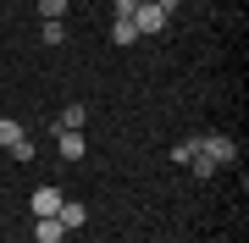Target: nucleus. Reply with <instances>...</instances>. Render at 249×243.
Returning a JSON list of instances; mask_svg holds the SVG:
<instances>
[{
    "label": "nucleus",
    "mask_w": 249,
    "mask_h": 243,
    "mask_svg": "<svg viewBox=\"0 0 249 243\" xmlns=\"http://www.w3.org/2000/svg\"><path fill=\"white\" fill-rule=\"evenodd\" d=\"M172 11H178V0H139L127 22H133V28H139V39H144V33H160V28H172Z\"/></svg>",
    "instance_id": "f257e3e1"
},
{
    "label": "nucleus",
    "mask_w": 249,
    "mask_h": 243,
    "mask_svg": "<svg viewBox=\"0 0 249 243\" xmlns=\"http://www.w3.org/2000/svg\"><path fill=\"white\" fill-rule=\"evenodd\" d=\"M199 155H205L216 171H222V166H232V161H238V144H232L227 133H211V138H199Z\"/></svg>",
    "instance_id": "f03ea898"
},
{
    "label": "nucleus",
    "mask_w": 249,
    "mask_h": 243,
    "mask_svg": "<svg viewBox=\"0 0 249 243\" xmlns=\"http://www.w3.org/2000/svg\"><path fill=\"white\" fill-rule=\"evenodd\" d=\"M50 133H55L61 161H78V155H83V133H78V127H50Z\"/></svg>",
    "instance_id": "7ed1b4c3"
},
{
    "label": "nucleus",
    "mask_w": 249,
    "mask_h": 243,
    "mask_svg": "<svg viewBox=\"0 0 249 243\" xmlns=\"http://www.w3.org/2000/svg\"><path fill=\"white\" fill-rule=\"evenodd\" d=\"M28 210H34V216H55V210H61V188H34V199H28Z\"/></svg>",
    "instance_id": "20e7f679"
},
{
    "label": "nucleus",
    "mask_w": 249,
    "mask_h": 243,
    "mask_svg": "<svg viewBox=\"0 0 249 243\" xmlns=\"http://www.w3.org/2000/svg\"><path fill=\"white\" fill-rule=\"evenodd\" d=\"M55 221H61L67 232H72V227H83V221H89V210H83L78 199H61V210H55Z\"/></svg>",
    "instance_id": "39448f33"
},
{
    "label": "nucleus",
    "mask_w": 249,
    "mask_h": 243,
    "mask_svg": "<svg viewBox=\"0 0 249 243\" xmlns=\"http://www.w3.org/2000/svg\"><path fill=\"white\" fill-rule=\"evenodd\" d=\"M34 238H39V243H61V238H67V227L55 221V216H39V221H34Z\"/></svg>",
    "instance_id": "423d86ee"
},
{
    "label": "nucleus",
    "mask_w": 249,
    "mask_h": 243,
    "mask_svg": "<svg viewBox=\"0 0 249 243\" xmlns=\"http://www.w3.org/2000/svg\"><path fill=\"white\" fill-rule=\"evenodd\" d=\"M83 122H89V111H83L78 99H72V105H61V116H55L50 127H78V133H83Z\"/></svg>",
    "instance_id": "0eeeda50"
},
{
    "label": "nucleus",
    "mask_w": 249,
    "mask_h": 243,
    "mask_svg": "<svg viewBox=\"0 0 249 243\" xmlns=\"http://www.w3.org/2000/svg\"><path fill=\"white\" fill-rule=\"evenodd\" d=\"M111 39H116V45H133V39H139V28L127 22V17H116V22H111Z\"/></svg>",
    "instance_id": "6e6552de"
},
{
    "label": "nucleus",
    "mask_w": 249,
    "mask_h": 243,
    "mask_svg": "<svg viewBox=\"0 0 249 243\" xmlns=\"http://www.w3.org/2000/svg\"><path fill=\"white\" fill-rule=\"evenodd\" d=\"M22 138V122H11V116H0V149H11Z\"/></svg>",
    "instance_id": "1a4fd4ad"
},
{
    "label": "nucleus",
    "mask_w": 249,
    "mask_h": 243,
    "mask_svg": "<svg viewBox=\"0 0 249 243\" xmlns=\"http://www.w3.org/2000/svg\"><path fill=\"white\" fill-rule=\"evenodd\" d=\"M39 17H45V22H61L67 17V0H39Z\"/></svg>",
    "instance_id": "9d476101"
},
{
    "label": "nucleus",
    "mask_w": 249,
    "mask_h": 243,
    "mask_svg": "<svg viewBox=\"0 0 249 243\" xmlns=\"http://www.w3.org/2000/svg\"><path fill=\"white\" fill-rule=\"evenodd\" d=\"M39 39H45V45H67V28L61 22H39Z\"/></svg>",
    "instance_id": "9b49d317"
},
{
    "label": "nucleus",
    "mask_w": 249,
    "mask_h": 243,
    "mask_svg": "<svg viewBox=\"0 0 249 243\" xmlns=\"http://www.w3.org/2000/svg\"><path fill=\"white\" fill-rule=\"evenodd\" d=\"M11 161H17V166H28V161H34V138H28V133L11 144Z\"/></svg>",
    "instance_id": "f8f14e48"
},
{
    "label": "nucleus",
    "mask_w": 249,
    "mask_h": 243,
    "mask_svg": "<svg viewBox=\"0 0 249 243\" xmlns=\"http://www.w3.org/2000/svg\"><path fill=\"white\" fill-rule=\"evenodd\" d=\"M188 161H194V177H211V171H216V166H211V161L199 155V138H194V155H188Z\"/></svg>",
    "instance_id": "ddd939ff"
},
{
    "label": "nucleus",
    "mask_w": 249,
    "mask_h": 243,
    "mask_svg": "<svg viewBox=\"0 0 249 243\" xmlns=\"http://www.w3.org/2000/svg\"><path fill=\"white\" fill-rule=\"evenodd\" d=\"M133 6L139 0H116V17H133Z\"/></svg>",
    "instance_id": "4468645a"
}]
</instances>
